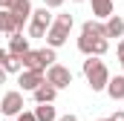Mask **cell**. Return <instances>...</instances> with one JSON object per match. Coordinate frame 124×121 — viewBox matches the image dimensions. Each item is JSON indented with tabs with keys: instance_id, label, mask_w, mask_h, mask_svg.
<instances>
[{
	"instance_id": "cell-26",
	"label": "cell",
	"mask_w": 124,
	"mask_h": 121,
	"mask_svg": "<svg viewBox=\"0 0 124 121\" xmlns=\"http://www.w3.org/2000/svg\"><path fill=\"white\" fill-rule=\"evenodd\" d=\"M72 3H84V0H72Z\"/></svg>"
},
{
	"instance_id": "cell-21",
	"label": "cell",
	"mask_w": 124,
	"mask_h": 121,
	"mask_svg": "<svg viewBox=\"0 0 124 121\" xmlns=\"http://www.w3.org/2000/svg\"><path fill=\"white\" fill-rule=\"evenodd\" d=\"M110 118H113V121H124V110H118V113H113Z\"/></svg>"
},
{
	"instance_id": "cell-18",
	"label": "cell",
	"mask_w": 124,
	"mask_h": 121,
	"mask_svg": "<svg viewBox=\"0 0 124 121\" xmlns=\"http://www.w3.org/2000/svg\"><path fill=\"white\" fill-rule=\"evenodd\" d=\"M63 3H66V0H43V6H46V9H61Z\"/></svg>"
},
{
	"instance_id": "cell-13",
	"label": "cell",
	"mask_w": 124,
	"mask_h": 121,
	"mask_svg": "<svg viewBox=\"0 0 124 121\" xmlns=\"http://www.w3.org/2000/svg\"><path fill=\"white\" fill-rule=\"evenodd\" d=\"M113 15V0H93V17L107 20Z\"/></svg>"
},
{
	"instance_id": "cell-3",
	"label": "cell",
	"mask_w": 124,
	"mask_h": 121,
	"mask_svg": "<svg viewBox=\"0 0 124 121\" xmlns=\"http://www.w3.org/2000/svg\"><path fill=\"white\" fill-rule=\"evenodd\" d=\"M107 49H110V38H95V35H90V32H81V38H78V52L104 58Z\"/></svg>"
},
{
	"instance_id": "cell-23",
	"label": "cell",
	"mask_w": 124,
	"mask_h": 121,
	"mask_svg": "<svg viewBox=\"0 0 124 121\" xmlns=\"http://www.w3.org/2000/svg\"><path fill=\"white\" fill-rule=\"evenodd\" d=\"M6 78H9V72H6V69L0 66V84H6Z\"/></svg>"
},
{
	"instance_id": "cell-7",
	"label": "cell",
	"mask_w": 124,
	"mask_h": 121,
	"mask_svg": "<svg viewBox=\"0 0 124 121\" xmlns=\"http://www.w3.org/2000/svg\"><path fill=\"white\" fill-rule=\"evenodd\" d=\"M20 110H23V92H20V90L6 92V95H3V101H0V113H3L6 118H15Z\"/></svg>"
},
{
	"instance_id": "cell-14",
	"label": "cell",
	"mask_w": 124,
	"mask_h": 121,
	"mask_svg": "<svg viewBox=\"0 0 124 121\" xmlns=\"http://www.w3.org/2000/svg\"><path fill=\"white\" fill-rule=\"evenodd\" d=\"M35 118L38 121H58V113H55L52 101H49V104H38V107H35Z\"/></svg>"
},
{
	"instance_id": "cell-5",
	"label": "cell",
	"mask_w": 124,
	"mask_h": 121,
	"mask_svg": "<svg viewBox=\"0 0 124 121\" xmlns=\"http://www.w3.org/2000/svg\"><path fill=\"white\" fill-rule=\"evenodd\" d=\"M46 81H49L55 90H66V87L72 84V69L55 60L52 66H46Z\"/></svg>"
},
{
	"instance_id": "cell-10",
	"label": "cell",
	"mask_w": 124,
	"mask_h": 121,
	"mask_svg": "<svg viewBox=\"0 0 124 121\" xmlns=\"http://www.w3.org/2000/svg\"><path fill=\"white\" fill-rule=\"evenodd\" d=\"M32 98H35V104H49V101L58 98V90H55L49 81H43L38 90H32Z\"/></svg>"
},
{
	"instance_id": "cell-25",
	"label": "cell",
	"mask_w": 124,
	"mask_h": 121,
	"mask_svg": "<svg viewBox=\"0 0 124 121\" xmlns=\"http://www.w3.org/2000/svg\"><path fill=\"white\" fill-rule=\"evenodd\" d=\"M98 121H113V118H98Z\"/></svg>"
},
{
	"instance_id": "cell-27",
	"label": "cell",
	"mask_w": 124,
	"mask_h": 121,
	"mask_svg": "<svg viewBox=\"0 0 124 121\" xmlns=\"http://www.w3.org/2000/svg\"><path fill=\"white\" fill-rule=\"evenodd\" d=\"M6 121H15V118H6Z\"/></svg>"
},
{
	"instance_id": "cell-19",
	"label": "cell",
	"mask_w": 124,
	"mask_h": 121,
	"mask_svg": "<svg viewBox=\"0 0 124 121\" xmlns=\"http://www.w3.org/2000/svg\"><path fill=\"white\" fill-rule=\"evenodd\" d=\"M116 58H118V60L124 63V38L118 40V46H116Z\"/></svg>"
},
{
	"instance_id": "cell-8",
	"label": "cell",
	"mask_w": 124,
	"mask_h": 121,
	"mask_svg": "<svg viewBox=\"0 0 124 121\" xmlns=\"http://www.w3.org/2000/svg\"><path fill=\"white\" fill-rule=\"evenodd\" d=\"M9 12H12V17H15V32H23V23L32 17V3L29 0H15Z\"/></svg>"
},
{
	"instance_id": "cell-4",
	"label": "cell",
	"mask_w": 124,
	"mask_h": 121,
	"mask_svg": "<svg viewBox=\"0 0 124 121\" xmlns=\"http://www.w3.org/2000/svg\"><path fill=\"white\" fill-rule=\"evenodd\" d=\"M52 26V15L46 6L40 9H32V17H29V38H46V29Z\"/></svg>"
},
{
	"instance_id": "cell-20",
	"label": "cell",
	"mask_w": 124,
	"mask_h": 121,
	"mask_svg": "<svg viewBox=\"0 0 124 121\" xmlns=\"http://www.w3.org/2000/svg\"><path fill=\"white\" fill-rule=\"evenodd\" d=\"M6 58H9V49H3V46H0V66L6 63Z\"/></svg>"
},
{
	"instance_id": "cell-17",
	"label": "cell",
	"mask_w": 124,
	"mask_h": 121,
	"mask_svg": "<svg viewBox=\"0 0 124 121\" xmlns=\"http://www.w3.org/2000/svg\"><path fill=\"white\" fill-rule=\"evenodd\" d=\"M15 121H38V118H35V113H26V110H20V113L15 115Z\"/></svg>"
},
{
	"instance_id": "cell-11",
	"label": "cell",
	"mask_w": 124,
	"mask_h": 121,
	"mask_svg": "<svg viewBox=\"0 0 124 121\" xmlns=\"http://www.w3.org/2000/svg\"><path fill=\"white\" fill-rule=\"evenodd\" d=\"M104 92H107L113 101H124V75H110Z\"/></svg>"
},
{
	"instance_id": "cell-24",
	"label": "cell",
	"mask_w": 124,
	"mask_h": 121,
	"mask_svg": "<svg viewBox=\"0 0 124 121\" xmlns=\"http://www.w3.org/2000/svg\"><path fill=\"white\" fill-rule=\"evenodd\" d=\"M58 121H78V118H75V115H61Z\"/></svg>"
},
{
	"instance_id": "cell-22",
	"label": "cell",
	"mask_w": 124,
	"mask_h": 121,
	"mask_svg": "<svg viewBox=\"0 0 124 121\" xmlns=\"http://www.w3.org/2000/svg\"><path fill=\"white\" fill-rule=\"evenodd\" d=\"M12 3L15 0H0V9H12Z\"/></svg>"
},
{
	"instance_id": "cell-1",
	"label": "cell",
	"mask_w": 124,
	"mask_h": 121,
	"mask_svg": "<svg viewBox=\"0 0 124 121\" xmlns=\"http://www.w3.org/2000/svg\"><path fill=\"white\" fill-rule=\"evenodd\" d=\"M75 26V17L69 15V12H63V15H55L52 17V26L46 29V46H52V49H61L63 43H66V38H69V32Z\"/></svg>"
},
{
	"instance_id": "cell-12",
	"label": "cell",
	"mask_w": 124,
	"mask_h": 121,
	"mask_svg": "<svg viewBox=\"0 0 124 121\" xmlns=\"http://www.w3.org/2000/svg\"><path fill=\"white\" fill-rule=\"evenodd\" d=\"M104 32H107V38H124V17L110 15L104 20Z\"/></svg>"
},
{
	"instance_id": "cell-15",
	"label": "cell",
	"mask_w": 124,
	"mask_h": 121,
	"mask_svg": "<svg viewBox=\"0 0 124 121\" xmlns=\"http://www.w3.org/2000/svg\"><path fill=\"white\" fill-rule=\"evenodd\" d=\"M0 35H15V17L9 9H0Z\"/></svg>"
},
{
	"instance_id": "cell-2",
	"label": "cell",
	"mask_w": 124,
	"mask_h": 121,
	"mask_svg": "<svg viewBox=\"0 0 124 121\" xmlns=\"http://www.w3.org/2000/svg\"><path fill=\"white\" fill-rule=\"evenodd\" d=\"M84 78H87V84H90L93 92H101L107 87V81H110V69H107V63L98 55H87V60H84Z\"/></svg>"
},
{
	"instance_id": "cell-6",
	"label": "cell",
	"mask_w": 124,
	"mask_h": 121,
	"mask_svg": "<svg viewBox=\"0 0 124 121\" xmlns=\"http://www.w3.org/2000/svg\"><path fill=\"white\" fill-rule=\"evenodd\" d=\"M43 81H46V72H40V69H20L17 72V87H20V92L38 90Z\"/></svg>"
},
{
	"instance_id": "cell-9",
	"label": "cell",
	"mask_w": 124,
	"mask_h": 121,
	"mask_svg": "<svg viewBox=\"0 0 124 121\" xmlns=\"http://www.w3.org/2000/svg\"><path fill=\"white\" fill-rule=\"evenodd\" d=\"M9 55H15V58H23L26 52H29V38H23V32H15L12 38H9Z\"/></svg>"
},
{
	"instance_id": "cell-16",
	"label": "cell",
	"mask_w": 124,
	"mask_h": 121,
	"mask_svg": "<svg viewBox=\"0 0 124 121\" xmlns=\"http://www.w3.org/2000/svg\"><path fill=\"white\" fill-rule=\"evenodd\" d=\"M3 69H6L9 75H17V72L23 69V60H20V58H15V55H9V58H6V63H3Z\"/></svg>"
}]
</instances>
